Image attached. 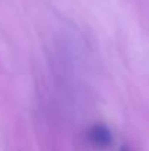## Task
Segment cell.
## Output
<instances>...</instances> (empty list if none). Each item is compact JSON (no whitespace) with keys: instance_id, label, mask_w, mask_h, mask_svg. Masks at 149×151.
I'll list each match as a JSON object with an SVG mask.
<instances>
[{"instance_id":"cell-2","label":"cell","mask_w":149,"mask_h":151,"mask_svg":"<svg viewBox=\"0 0 149 151\" xmlns=\"http://www.w3.org/2000/svg\"><path fill=\"white\" fill-rule=\"evenodd\" d=\"M120 151H130V150H129L127 147H121V148H120Z\"/></svg>"},{"instance_id":"cell-1","label":"cell","mask_w":149,"mask_h":151,"mask_svg":"<svg viewBox=\"0 0 149 151\" xmlns=\"http://www.w3.org/2000/svg\"><path fill=\"white\" fill-rule=\"evenodd\" d=\"M88 141L95 148H99V150L107 148L113 142L111 131L105 125H95V126H92L88 131Z\"/></svg>"}]
</instances>
